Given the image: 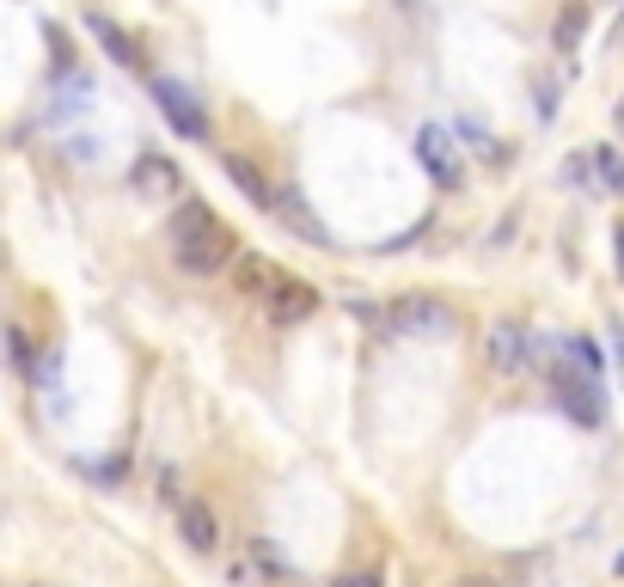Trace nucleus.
Returning <instances> with one entry per match:
<instances>
[{
    "label": "nucleus",
    "instance_id": "obj_18",
    "mask_svg": "<svg viewBox=\"0 0 624 587\" xmlns=\"http://www.w3.org/2000/svg\"><path fill=\"white\" fill-rule=\"evenodd\" d=\"M539 117H557V80H539Z\"/></svg>",
    "mask_w": 624,
    "mask_h": 587
},
{
    "label": "nucleus",
    "instance_id": "obj_22",
    "mask_svg": "<svg viewBox=\"0 0 624 587\" xmlns=\"http://www.w3.org/2000/svg\"><path fill=\"white\" fill-rule=\"evenodd\" d=\"M612 245H619V276H624V220L612 227Z\"/></svg>",
    "mask_w": 624,
    "mask_h": 587
},
{
    "label": "nucleus",
    "instance_id": "obj_14",
    "mask_svg": "<svg viewBox=\"0 0 624 587\" xmlns=\"http://www.w3.org/2000/svg\"><path fill=\"white\" fill-rule=\"evenodd\" d=\"M220 166H227V178H233V184L245 190L251 202H257V208H269V196H276V190L264 184V171L251 166V159H239V154H220Z\"/></svg>",
    "mask_w": 624,
    "mask_h": 587
},
{
    "label": "nucleus",
    "instance_id": "obj_20",
    "mask_svg": "<svg viewBox=\"0 0 624 587\" xmlns=\"http://www.w3.org/2000/svg\"><path fill=\"white\" fill-rule=\"evenodd\" d=\"M612 361H619V380H624V325H612Z\"/></svg>",
    "mask_w": 624,
    "mask_h": 587
},
{
    "label": "nucleus",
    "instance_id": "obj_2",
    "mask_svg": "<svg viewBox=\"0 0 624 587\" xmlns=\"http://www.w3.org/2000/svg\"><path fill=\"white\" fill-rule=\"evenodd\" d=\"M532 368H545V380H551V392H557V404H563V417L569 422H581V429H600V422H607V386H600V373L581 368L563 343H557V356L539 349Z\"/></svg>",
    "mask_w": 624,
    "mask_h": 587
},
{
    "label": "nucleus",
    "instance_id": "obj_7",
    "mask_svg": "<svg viewBox=\"0 0 624 587\" xmlns=\"http://www.w3.org/2000/svg\"><path fill=\"white\" fill-rule=\"evenodd\" d=\"M264 312L276 319V325H307L312 312H319V288L281 269V276H276V288L264 294Z\"/></svg>",
    "mask_w": 624,
    "mask_h": 587
},
{
    "label": "nucleus",
    "instance_id": "obj_15",
    "mask_svg": "<svg viewBox=\"0 0 624 587\" xmlns=\"http://www.w3.org/2000/svg\"><path fill=\"white\" fill-rule=\"evenodd\" d=\"M593 178H600V190H607V196H624V154H619V147H612V141H607V147H593Z\"/></svg>",
    "mask_w": 624,
    "mask_h": 587
},
{
    "label": "nucleus",
    "instance_id": "obj_25",
    "mask_svg": "<svg viewBox=\"0 0 624 587\" xmlns=\"http://www.w3.org/2000/svg\"><path fill=\"white\" fill-rule=\"evenodd\" d=\"M612 575H624V551H619V556H612Z\"/></svg>",
    "mask_w": 624,
    "mask_h": 587
},
{
    "label": "nucleus",
    "instance_id": "obj_8",
    "mask_svg": "<svg viewBox=\"0 0 624 587\" xmlns=\"http://www.w3.org/2000/svg\"><path fill=\"white\" fill-rule=\"evenodd\" d=\"M417 159L435 171L441 190H459V184H466V166H459V154H453V141H447V129H441V123H422V129H417Z\"/></svg>",
    "mask_w": 624,
    "mask_h": 587
},
{
    "label": "nucleus",
    "instance_id": "obj_1",
    "mask_svg": "<svg viewBox=\"0 0 624 587\" xmlns=\"http://www.w3.org/2000/svg\"><path fill=\"white\" fill-rule=\"evenodd\" d=\"M166 245H172V263L190 269V276H215V269H233L239 257V239L233 227L208 208V202H178L172 220H166Z\"/></svg>",
    "mask_w": 624,
    "mask_h": 587
},
{
    "label": "nucleus",
    "instance_id": "obj_23",
    "mask_svg": "<svg viewBox=\"0 0 624 587\" xmlns=\"http://www.w3.org/2000/svg\"><path fill=\"white\" fill-rule=\"evenodd\" d=\"M398 13H405V19H422V0H398Z\"/></svg>",
    "mask_w": 624,
    "mask_h": 587
},
{
    "label": "nucleus",
    "instance_id": "obj_4",
    "mask_svg": "<svg viewBox=\"0 0 624 587\" xmlns=\"http://www.w3.org/2000/svg\"><path fill=\"white\" fill-rule=\"evenodd\" d=\"M154 105H159V117H166V123H172L184 141H208L203 98L190 93L184 80H166V74H159V80H154Z\"/></svg>",
    "mask_w": 624,
    "mask_h": 587
},
{
    "label": "nucleus",
    "instance_id": "obj_6",
    "mask_svg": "<svg viewBox=\"0 0 624 587\" xmlns=\"http://www.w3.org/2000/svg\"><path fill=\"white\" fill-rule=\"evenodd\" d=\"M484 356H490V368H496V373H520V368H532L539 343H532V331L520 325V319H496L490 337H484Z\"/></svg>",
    "mask_w": 624,
    "mask_h": 587
},
{
    "label": "nucleus",
    "instance_id": "obj_24",
    "mask_svg": "<svg viewBox=\"0 0 624 587\" xmlns=\"http://www.w3.org/2000/svg\"><path fill=\"white\" fill-rule=\"evenodd\" d=\"M612 129H619V135H624V98H619V105H612Z\"/></svg>",
    "mask_w": 624,
    "mask_h": 587
},
{
    "label": "nucleus",
    "instance_id": "obj_21",
    "mask_svg": "<svg viewBox=\"0 0 624 587\" xmlns=\"http://www.w3.org/2000/svg\"><path fill=\"white\" fill-rule=\"evenodd\" d=\"M453 587H502V582H490V575H459Z\"/></svg>",
    "mask_w": 624,
    "mask_h": 587
},
{
    "label": "nucleus",
    "instance_id": "obj_5",
    "mask_svg": "<svg viewBox=\"0 0 624 587\" xmlns=\"http://www.w3.org/2000/svg\"><path fill=\"white\" fill-rule=\"evenodd\" d=\"M269 215H276L281 227H288V239H300V245H312V251H331V227H325L319 215H312V202L300 196L295 184L269 196Z\"/></svg>",
    "mask_w": 624,
    "mask_h": 587
},
{
    "label": "nucleus",
    "instance_id": "obj_12",
    "mask_svg": "<svg viewBox=\"0 0 624 587\" xmlns=\"http://www.w3.org/2000/svg\"><path fill=\"white\" fill-rule=\"evenodd\" d=\"M581 37H588V7H581V0H569V7L557 13V32H551V44H557L563 62H576Z\"/></svg>",
    "mask_w": 624,
    "mask_h": 587
},
{
    "label": "nucleus",
    "instance_id": "obj_10",
    "mask_svg": "<svg viewBox=\"0 0 624 587\" xmlns=\"http://www.w3.org/2000/svg\"><path fill=\"white\" fill-rule=\"evenodd\" d=\"M178 539L190 544L196 556H208L220 544V526H215V508L208 502H178Z\"/></svg>",
    "mask_w": 624,
    "mask_h": 587
},
{
    "label": "nucleus",
    "instance_id": "obj_9",
    "mask_svg": "<svg viewBox=\"0 0 624 587\" xmlns=\"http://www.w3.org/2000/svg\"><path fill=\"white\" fill-rule=\"evenodd\" d=\"M129 184H135L141 202H166V196H184V171L166 154H141L135 166H129Z\"/></svg>",
    "mask_w": 624,
    "mask_h": 587
},
{
    "label": "nucleus",
    "instance_id": "obj_27",
    "mask_svg": "<svg viewBox=\"0 0 624 587\" xmlns=\"http://www.w3.org/2000/svg\"><path fill=\"white\" fill-rule=\"evenodd\" d=\"M0 356H7V349H0Z\"/></svg>",
    "mask_w": 624,
    "mask_h": 587
},
{
    "label": "nucleus",
    "instance_id": "obj_19",
    "mask_svg": "<svg viewBox=\"0 0 624 587\" xmlns=\"http://www.w3.org/2000/svg\"><path fill=\"white\" fill-rule=\"evenodd\" d=\"M331 587H386V575H374V570H361V575H337Z\"/></svg>",
    "mask_w": 624,
    "mask_h": 587
},
{
    "label": "nucleus",
    "instance_id": "obj_13",
    "mask_svg": "<svg viewBox=\"0 0 624 587\" xmlns=\"http://www.w3.org/2000/svg\"><path fill=\"white\" fill-rule=\"evenodd\" d=\"M86 25H93V37H98V44L110 49V62H123V68H141V49H135V37H129L123 25H110L105 13H93V19H86Z\"/></svg>",
    "mask_w": 624,
    "mask_h": 587
},
{
    "label": "nucleus",
    "instance_id": "obj_26",
    "mask_svg": "<svg viewBox=\"0 0 624 587\" xmlns=\"http://www.w3.org/2000/svg\"><path fill=\"white\" fill-rule=\"evenodd\" d=\"M619 37H624V25H619Z\"/></svg>",
    "mask_w": 624,
    "mask_h": 587
},
{
    "label": "nucleus",
    "instance_id": "obj_11",
    "mask_svg": "<svg viewBox=\"0 0 624 587\" xmlns=\"http://www.w3.org/2000/svg\"><path fill=\"white\" fill-rule=\"evenodd\" d=\"M276 276H281V263L257 257V251H239L233 257V294H245V300H264L276 288Z\"/></svg>",
    "mask_w": 624,
    "mask_h": 587
},
{
    "label": "nucleus",
    "instance_id": "obj_3",
    "mask_svg": "<svg viewBox=\"0 0 624 587\" xmlns=\"http://www.w3.org/2000/svg\"><path fill=\"white\" fill-rule=\"evenodd\" d=\"M361 319H374L380 337H453L459 331V312L447 307V300H435V294H398L392 307H356Z\"/></svg>",
    "mask_w": 624,
    "mask_h": 587
},
{
    "label": "nucleus",
    "instance_id": "obj_16",
    "mask_svg": "<svg viewBox=\"0 0 624 587\" xmlns=\"http://www.w3.org/2000/svg\"><path fill=\"white\" fill-rule=\"evenodd\" d=\"M557 343H563V349H569V356L581 361V368H593V373L607 368V356H600V349H593V337H557Z\"/></svg>",
    "mask_w": 624,
    "mask_h": 587
},
{
    "label": "nucleus",
    "instance_id": "obj_17",
    "mask_svg": "<svg viewBox=\"0 0 624 587\" xmlns=\"http://www.w3.org/2000/svg\"><path fill=\"white\" fill-rule=\"evenodd\" d=\"M251 556H257V563H264V575H276V582L288 575V556H281L269 539H251Z\"/></svg>",
    "mask_w": 624,
    "mask_h": 587
}]
</instances>
